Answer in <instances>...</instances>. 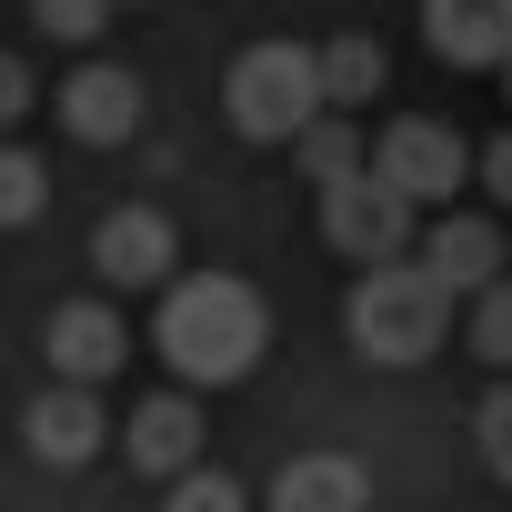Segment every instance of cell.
<instances>
[{
	"label": "cell",
	"instance_id": "2",
	"mask_svg": "<svg viewBox=\"0 0 512 512\" xmlns=\"http://www.w3.org/2000/svg\"><path fill=\"white\" fill-rule=\"evenodd\" d=\"M342 332H352L362 362L412 372V362L442 352V332H452V292H442L422 262H372V272L352 282V302H342Z\"/></svg>",
	"mask_w": 512,
	"mask_h": 512
},
{
	"label": "cell",
	"instance_id": "10",
	"mask_svg": "<svg viewBox=\"0 0 512 512\" xmlns=\"http://www.w3.org/2000/svg\"><path fill=\"white\" fill-rule=\"evenodd\" d=\"M201 442H211V422L191 412V382L131 402V422H121V452H131V472H151V482H181V472L201 462Z\"/></svg>",
	"mask_w": 512,
	"mask_h": 512
},
{
	"label": "cell",
	"instance_id": "21",
	"mask_svg": "<svg viewBox=\"0 0 512 512\" xmlns=\"http://www.w3.org/2000/svg\"><path fill=\"white\" fill-rule=\"evenodd\" d=\"M31 101H41V91H31V61H21V51H0V131H11Z\"/></svg>",
	"mask_w": 512,
	"mask_h": 512
},
{
	"label": "cell",
	"instance_id": "5",
	"mask_svg": "<svg viewBox=\"0 0 512 512\" xmlns=\"http://www.w3.org/2000/svg\"><path fill=\"white\" fill-rule=\"evenodd\" d=\"M372 171H382L392 191H412L422 211H432V201L452 211V191L472 181V141H462L452 121H422V111H412V121H392V131L372 141Z\"/></svg>",
	"mask_w": 512,
	"mask_h": 512
},
{
	"label": "cell",
	"instance_id": "23",
	"mask_svg": "<svg viewBox=\"0 0 512 512\" xmlns=\"http://www.w3.org/2000/svg\"><path fill=\"white\" fill-rule=\"evenodd\" d=\"M502 81H512V61H502Z\"/></svg>",
	"mask_w": 512,
	"mask_h": 512
},
{
	"label": "cell",
	"instance_id": "4",
	"mask_svg": "<svg viewBox=\"0 0 512 512\" xmlns=\"http://www.w3.org/2000/svg\"><path fill=\"white\" fill-rule=\"evenodd\" d=\"M322 241L342 251V262H412V241H422V201L412 191H392L372 161L362 171H342V181H322Z\"/></svg>",
	"mask_w": 512,
	"mask_h": 512
},
{
	"label": "cell",
	"instance_id": "19",
	"mask_svg": "<svg viewBox=\"0 0 512 512\" xmlns=\"http://www.w3.org/2000/svg\"><path fill=\"white\" fill-rule=\"evenodd\" d=\"M31 21H41L51 41H71V51H91V41L111 31V0H31Z\"/></svg>",
	"mask_w": 512,
	"mask_h": 512
},
{
	"label": "cell",
	"instance_id": "20",
	"mask_svg": "<svg viewBox=\"0 0 512 512\" xmlns=\"http://www.w3.org/2000/svg\"><path fill=\"white\" fill-rule=\"evenodd\" d=\"M161 512H251V492H241L231 472H201V462H191V472L171 482V502H161Z\"/></svg>",
	"mask_w": 512,
	"mask_h": 512
},
{
	"label": "cell",
	"instance_id": "6",
	"mask_svg": "<svg viewBox=\"0 0 512 512\" xmlns=\"http://www.w3.org/2000/svg\"><path fill=\"white\" fill-rule=\"evenodd\" d=\"M171 262H181L171 211H151V201L101 211V231H91V272H101L111 292H161V282H171Z\"/></svg>",
	"mask_w": 512,
	"mask_h": 512
},
{
	"label": "cell",
	"instance_id": "8",
	"mask_svg": "<svg viewBox=\"0 0 512 512\" xmlns=\"http://www.w3.org/2000/svg\"><path fill=\"white\" fill-rule=\"evenodd\" d=\"M41 352H51V382H111L121 362H131V322L111 312V302H61L51 322H41Z\"/></svg>",
	"mask_w": 512,
	"mask_h": 512
},
{
	"label": "cell",
	"instance_id": "3",
	"mask_svg": "<svg viewBox=\"0 0 512 512\" xmlns=\"http://www.w3.org/2000/svg\"><path fill=\"white\" fill-rule=\"evenodd\" d=\"M221 111L241 141H302V121H322V51L302 41H251L231 71H221Z\"/></svg>",
	"mask_w": 512,
	"mask_h": 512
},
{
	"label": "cell",
	"instance_id": "1",
	"mask_svg": "<svg viewBox=\"0 0 512 512\" xmlns=\"http://www.w3.org/2000/svg\"><path fill=\"white\" fill-rule=\"evenodd\" d=\"M262 342H272V302L251 292L241 272H171V282H161L151 352L171 362V382L231 392V382L262 372Z\"/></svg>",
	"mask_w": 512,
	"mask_h": 512
},
{
	"label": "cell",
	"instance_id": "22",
	"mask_svg": "<svg viewBox=\"0 0 512 512\" xmlns=\"http://www.w3.org/2000/svg\"><path fill=\"white\" fill-rule=\"evenodd\" d=\"M472 171H482V181H492V201H502V211H512V131H502V141H492V151H472Z\"/></svg>",
	"mask_w": 512,
	"mask_h": 512
},
{
	"label": "cell",
	"instance_id": "9",
	"mask_svg": "<svg viewBox=\"0 0 512 512\" xmlns=\"http://www.w3.org/2000/svg\"><path fill=\"white\" fill-rule=\"evenodd\" d=\"M21 442H31V462L81 472V462L111 442V412H101V392H91V382H51V392L21 412Z\"/></svg>",
	"mask_w": 512,
	"mask_h": 512
},
{
	"label": "cell",
	"instance_id": "14",
	"mask_svg": "<svg viewBox=\"0 0 512 512\" xmlns=\"http://www.w3.org/2000/svg\"><path fill=\"white\" fill-rule=\"evenodd\" d=\"M382 81H392V61H382V41H372V31L322 41V101H332V111H362Z\"/></svg>",
	"mask_w": 512,
	"mask_h": 512
},
{
	"label": "cell",
	"instance_id": "12",
	"mask_svg": "<svg viewBox=\"0 0 512 512\" xmlns=\"http://www.w3.org/2000/svg\"><path fill=\"white\" fill-rule=\"evenodd\" d=\"M422 41L452 71H502L512 61V0H422Z\"/></svg>",
	"mask_w": 512,
	"mask_h": 512
},
{
	"label": "cell",
	"instance_id": "18",
	"mask_svg": "<svg viewBox=\"0 0 512 512\" xmlns=\"http://www.w3.org/2000/svg\"><path fill=\"white\" fill-rule=\"evenodd\" d=\"M462 342H472L482 362H512V272L472 292V332H462Z\"/></svg>",
	"mask_w": 512,
	"mask_h": 512
},
{
	"label": "cell",
	"instance_id": "16",
	"mask_svg": "<svg viewBox=\"0 0 512 512\" xmlns=\"http://www.w3.org/2000/svg\"><path fill=\"white\" fill-rule=\"evenodd\" d=\"M41 211H51V171H41V151L0 141V231H21V221H41Z\"/></svg>",
	"mask_w": 512,
	"mask_h": 512
},
{
	"label": "cell",
	"instance_id": "13",
	"mask_svg": "<svg viewBox=\"0 0 512 512\" xmlns=\"http://www.w3.org/2000/svg\"><path fill=\"white\" fill-rule=\"evenodd\" d=\"M262 502H272V512H362V502H372V472H362L352 452H292Z\"/></svg>",
	"mask_w": 512,
	"mask_h": 512
},
{
	"label": "cell",
	"instance_id": "17",
	"mask_svg": "<svg viewBox=\"0 0 512 512\" xmlns=\"http://www.w3.org/2000/svg\"><path fill=\"white\" fill-rule=\"evenodd\" d=\"M472 452H482L492 482H512V382H492V392L472 402Z\"/></svg>",
	"mask_w": 512,
	"mask_h": 512
},
{
	"label": "cell",
	"instance_id": "15",
	"mask_svg": "<svg viewBox=\"0 0 512 512\" xmlns=\"http://www.w3.org/2000/svg\"><path fill=\"white\" fill-rule=\"evenodd\" d=\"M292 161H302L312 181H342V171H362V161H372V141L352 131V111H322V121H302Z\"/></svg>",
	"mask_w": 512,
	"mask_h": 512
},
{
	"label": "cell",
	"instance_id": "7",
	"mask_svg": "<svg viewBox=\"0 0 512 512\" xmlns=\"http://www.w3.org/2000/svg\"><path fill=\"white\" fill-rule=\"evenodd\" d=\"M51 111H61V131H71V141L111 151V141H131V131H141L151 91H141V71H131V61H81V71L51 91Z\"/></svg>",
	"mask_w": 512,
	"mask_h": 512
},
{
	"label": "cell",
	"instance_id": "11",
	"mask_svg": "<svg viewBox=\"0 0 512 512\" xmlns=\"http://www.w3.org/2000/svg\"><path fill=\"white\" fill-rule=\"evenodd\" d=\"M412 262H422V272H432L452 302H472L482 282H502V231H492L482 211H442V221H422Z\"/></svg>",
	"mask_w": 512,
	"mask_h": 512
}]
</instances>
